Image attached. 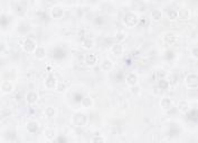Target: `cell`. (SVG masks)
Instances as JSON below:
<instances>
[{
	"mask_svg": "<svg viewBox=\"0 0 198 143\" xmlns=\"http://www.w3.org/2000/svg\"><path fill=\"white\" fill-rule=\"evenodd\" d=\"M101 68L105 72H110V70L113 68V63L111 62V59L109 58H104L102 62H101Z\"/></svg>",
	"mask_w": 198,
	"mask_h": 143,
	"instance_id": "cell-14",
	"label": "cell"
},
{
	"mask_svg": "<svg viewBox=\"0 0 198 143\" xmlns=\"http://www.w3.org/2000/svg\"><path fill=\"white\" fill-rule=\"evenodd\" d=\"M56 114V109H54L53 106H48L45 109V115L47 116V118H53V116H55Z\"/></svg>",
	"mask_w": 198,
	"mask_h": 143,
	"instance_id": "cell-27",
	"label": "cell"
},
{
	"mask_svg": "<svg viewBox=\"0 0 198 143\" xmlns=\"http://www.w3.org/2000/svg\"><path fill=\"white\" fill-rule=\"evenodd\" d=\"M138 21H139V18H138V15L134 14L132 11H129L124 15V17H123V23L126 24L128 27H134V26L137 25Z\"/></svg>",
	"mask_w": 198,
	"mask_h": 143,
	"instance_id": "cell-1",
	"label": "cell"
},
{
	"mask_svg": "<svg viewBox=\"0 0 198 143\" xmlns=\"http://www.w3.org/2000/svg\"><path fill=\"white\" fill-rule=\"evenodd\" d=\"M94 46V40L91 37H85L83 39V47L86 49H91Z\"/></svg>",
	"mask_w": 198,
	"mask_h": 143,
	"instance_id": "cell-21",
	"label": "cell"
},
{
	"mask_svg": "<svg viewBox=\"0 0 198 143\" xmlns=\"http://www.w3.org/2000/svg\"><path fill=\"white\" fill-rule=\"evenodd\" d=\"M26 11H27V9H26V7L24 6L22 2H19L16 6V12L19 15V16H24V15L26 14Z\"/></svg>",
	"mask_w": 198,
	"mask_h": 143,
	"instance_id": "cell-24",
	"label": "cell"
},
{
	"mask_svg": "<svg viewBox=\"0 0 198 143\" xmlns=\"http://www.w3.org/2000/svg\"><path fill=\"white\" fill-rule=\"evenodd\" d=\"M98 63V57L95 54H87L85 56V64L87 66H94Z\"/></svg>",
	"mask_w": 198,
	"mask_h": 143,
	"instance_id": "cell-12",
	"label": "cell"
},
{
	"mask_svg": "<svg viewBox=\"0 0 198 143\" xmlns=\"http://www.w3.org/2000/svg\"><path fill=\"white\" fill-rule=\"evenodd\" d=\"M50 14H52L53 18L58 19V18H62L63 16H64V9H63V7H61V6L57 5V6H54L53 8H52Z\"/></svg>",
	"mask_w": 198,
	"mask_h": 143,
	"instance_id": "cell-6",
	"label": "cell"
},
{
	"mask_svg": "<svg viewBox=\"0 0 198 143\" xmlns=\"http://www.w3.org/2000/svg\"><path fill=\"white\" fill-rule=\"evenodd\" d=\"M72 122H73V124H74L75 126H83V125H85V124H86L87 118H86V115L84 114V113L78 112V113H76V114L73 115Z\"/></svg>",
	"mask_w": 198,
	"mask_h": 143,
	"instance_id": "cell-2",
	"label": "cell"
},
{
	"mask_svg": "<svg viewBox=\"0 0 198 143\" xmlns=\"http://www.w3.org/2000/svg\"><path fill=\"white\" fill-rule=\"evenodd\" d=\"M91 143H104V137L102 135H93L91 139Z\"/></svg>",
	"mask_w": 198,
	"mask_h": 143,
	"instance_id": "cell-28",
	"label": "cell"
},
{
	"mask_svg": "<svg viewBox=\"0 0 198 143\" xmlns=\"http://www.w3.org/2000/svg\"><path fill=\"white\" fill-rule=\"evenodd\" d=\"M111 53L114 55V56L117 57H120L122 56L123 54V46L121 45L120 42H115V44H113L111 47Z\"/></svg>",
	"mask_w": 198,
	"mask_h": 143,
	"instance_id": "cell-8",
	"label": "cell"
},
{
	"mask_svg": "<svg viewBox=\"0 0 198 143\" xmlns=\"http://www.w3.org/2000/svg\"><path fill=\"white\" fill-rule=\"evenodd\" d=\"M177 11H178V18L182 20L189 19L190 16H191L190 10L188 8H186V7H182V8H180L179 10H177Z\"/></svg>",
	"mask_w": 198,
	"mask_h": 143,
	"instance_id": "cell-9",
	"label": "cell"
},
{
	"mask_svg": "<svg viewBox=\"0 0 198 143\" xmlns=\"http://www.w3.org/2000/svg\"><path fill=\"white\" fill-rule=\"evenodd\" d=\"M56 90L58 91V92H64V91L66 90V85H65L64 83H58V84H57V87H56Z\"/></svg>",
	"mask_w": 198,
	"mask_h": 143,
	"instance_id": "cell-29",
	"label": "cell"
},
{
	"mask_svg": "<svg viewBox=\"0 0 198 143\" xmlns=\"http://www.w3.org/2000/svg\"><path fill=\"white\" fill-rule=\"evenodd\" d=\"M167 15H168V17H169V19H171V20L178 18V11H177V9H175V8L168 9Z\"/></svg>",
	"mask_w": 198,
	"mask_h": 143,
	"instance_id": "cell-25",
	"label": "cell"
},
{
	"mask_svg": "<svg viewBox=\"0 0 198 143\" xmlns=\"http://www.w3.org/2000/svg\"><path fill=\"white\" fill-rule=\"evenodd\" d=\"M151 17H152L154 20H156V21H159L162 18V11L160 9H154V10L151 11Z\"/></svg>",
	"mask_w": 198,
	"mask_h": 143,
	"instance_id": "cell-22",
	"label": "cell"
},
{
	"mask_svg": "<svg viewBox=\"0 0 198 143\" xmlns=\"http://www.w3.org/2000/svg\"><path fill=\"white\" fill-rule=\"evenodd\" d=\"M126 38H127V34L122 30L117 31V34H115V39H117V42H120V44H121V42L126 40Z\"/></svg>",
	"mask_w": 198,
	"mask_h": 143,
	"instance_id": "cell-26",
	"label": "cell"
},
{
	"mask_svg": "<svg viewBox=\"0 0 198 143\" xmlns=\"http://www.w3.org/2000/svg\"><path fill=\"white\" fill-rule=\"evenodd\" d=\"M38 94H37L35 91H29V92L26 94V101H27L28 104H35L37 101H38Z\"/></svg>",
	"mask_w": 198,
	"mask_h": 143,
	"instance_id": "cell-10",
	"label": "cell"
},
{
	"mask_svg": "<svg viewBox=\"0 0 198 143\" xmlns=\"http://www.w3.org/2000/svg\"><path fill=\"white\" fill-rule=\"evenodd\" d=\"M14 90V86L9 81H3L1 83V92L5 93V94H8V93H11Z\"/></svg>",
	"mask_w": 198,
	"mask_h": 143,
	"instance_id": "cell-13",
	"label": "cell"
},
{
	"mask_svg": "<svg viewBox=\"0 0 198 143\" xmlns=\"http://www.w3.org/2000/svg\"><path fill=\"white\" fill-rule=\"evenodd\" d=\"M189 109H190V107H189V103H188V101H186V100H182V101H180L178 103V111H179V112L187 113Z\"/></svg>",
	"mask_w": 198,
	"mask_h": 143,
	"instance_id": "cell-16",
	"label": "cell"
},
{
	"mask_svg": "<svg viewBox=\"0 0 198 143\" xmlns=\"http://www.w3.org/2000/svg\"><path fill=\"white\" fill-rule=\"evenodd\" d=\"M57 84H58L57 78L53 75H49L47 78H46V81H45V86H46V88H48V90H54V88H56Z\"/></svg>",
	"mask_w": 198,
	"mask_h": 143,
	"instance_id": "cell-5",
	"label": "cell"
},
{
	"mask_svg": "<svg viewBox=\"0 0 198 143\" xmlns=\"http://www.w3.org/2000/svg\"><path fill=\"white\" fill-rule=\"evenodd\" d=\"M126 82L130 87L136 86L138 85V75L136 73H129L126 77Z\"/></svg>",
	"mask_w": 198,
	"mask_h": 143,
	"instance_id": "cell-7",
	"label": "cell"
},
{
	"mask_svg": "<svg viewBox=\"0 0 198 143\" xmlns=\"http://www.w3.org/2000/svg\"><path fill=\"white\" fill-rule=\"evenodd\" d=\"M26 127H27V131L29 132V133L35 134V133H37V131H38V123H37L36 121H30V122L27 123Z\"/></svg>",
	"mask_w": 198,
	"mask_h": 143,
	"instance_id": "cell-15",
	"label": "cell"
},
{
	"mask_svg": "<svg viewBox=\"0 0 198 143\" xmlns=\"http://www.w3.org/2000/svg\"><path fill=\"white\" fill-rule=\"evenodd\" d=\"M22 47H24V49H25L27 53H35V51H36V48L38 47L36 44V42L33 39V38H26L25 42H24V45H22Z\"/></svg>",
	"mask_w": 198,
	"mask_h": 143,
	"instance_id": "cell-3",
	"label": "cell"
},
{
	"mask_svg": "<svg viewBox=\"0 0 198 143\" xmlns=\"http://www.w3.org/2000/svg\"><path fill=\"white\" fill-rule=\"evenodd\" d=\"M191 56H193L194 58H197L198 57V47L197 46H194V47L191 48Z\"/></svg>",
	"mask_w": 198,
	"mask_h": 143,
	"instance_id": "cell-31",
	"label": "cell"
},
{
	"mask_svg": "<svg viewBox=\"0 0 198 143\" xmlns=\"http://www.w3.org/2000/svg\"><path fill=\"white\" fill-rule=\"evenodd\" d=\"M170 86L169 85V82H168V79L166 78H160L159 81H158V87H159L160 90L163 91V90H167L168 87Z\"/></svg>",
	"mask_w": 198,
	"mask_h": 143,
	"instance_id": "cell-23",
	"label": "cell"
},
{
	"mask_svg": "<svg viewBox=\"0 0 198 143\" xmlns=\"http://www.w3.org/2000/svg\"><path fill=\"white\" fill-rule=\"evenodd\" d=\"M160 106H161L162 109L165 111H169V109L173 107V101H171L169 97H163L160 101Z\"/></svg>",
	"mask_w": 198,
	"mask_h": 143,
	"instance_id": "cell-11",
	"label": "cell"
},
{
	"mask_svg": "<svg viewBox=\"0 0 198 143\" xmlns=\"http://www.w3.org/2000/svg\"><path fill=\"white\" fill-rule=\"evenodd\" d=\"M163 39H165V42H167L168 45H173L177 40V36L173 33H168V34L165 35Z\"/></svg>",
	"mask_w": 198,
	"mask_h": 143,
	"instance_id": "cell-17",
	"label": "cell"
},
{
	"mask_svg": "<svg viewBox=\"0 0 198 143\" xmlns=\"http://www.w3.org/2000/svg\"><path fill=\"white\" fill-rule=\"evenodd\" d=\"M11 112L8 109H1V118H7L8 115H10Z\"/></svg>",
	"mask_w": 198,
	"mask_h": 143,
	"instance_id": "cell-30",
	"label": "cell"
},
{
	"mask_svg": "<svg viewBox=\"0 0 198 143\" xmlns=\"http://www.w3.org/2000/svg\"><path fill=\"white\" fill-rule=\"evenodd\" d=\"M35 56L38 59L45 58V56H46V49H45L43 46H38V47L36 48V51H35Z\"/></svg>",
	"mask_w": 198,
	"mask_h": 143,
	"instance_id": "cell-18",
	"label": "cell"
},
{
	"mask_svg": "<svg viewBox=\"0 0 198 143\" xmlns=\"http://www.w3.org/2000/svg\"><path fill=\"white\" fill-rule=\"evenodd\" d=\"M44 134L47 140H54L56 137V131L54 129H52V127H48V129L45 130Z\"/></svg>",
	"mask_w": 198,
	"mask_h": 143,
	"instance_id": "cell-19",
	"label": "cell"
},
{
	"mask_svg": "<svg viewBox=\"0 0 198 143\" xmlns=\"http://www.w3.org/2000/svg\"><path fill=\"white\" fill-rule=\"evenodd\" d=\"M131 92L132 94H134V95H138L140 93V87L138 86V85H136V86H132L131 87Z\"/></svg>",
	"mask_w": 198,
	"mask_h": 143,
	"instance_id": "cell-32",
	"label": "cell"
},
{
	"mask_svg": "<svg viewBox=\"0 0 198 143\" xmlns=\"http://www.w3.org/2000/svg\"><path fill=\"white\" fill-rule=\"evenodd\" d=\"M185 82H186V85H187L188 87H190V88H196V87L198 86V76H197V74H195V73L188 74V75L186 76V79H185Z\"/></svg>",
	"mask_w": 198,
	"mask_h": 143,
	"instance_id": "cell-4",
	"label": "cell"
},
{
	"mask_svg": "<svg viewBox=\"0 0 198 143\" xmlns=\"http://www.w3.org/2000/svg\"><path fill=\"white\" fill-rule=\"evenodd\" d=\"M81 104L82 106L85 107V109H90V107H92L93 105V100L89 96H85L81 100Z\"/></svg>",
	"mask_w": 198,
	"mask_h": 143,
	"instance_id": "cell-20",
	"label": "cell"
}]
</instances>
